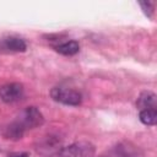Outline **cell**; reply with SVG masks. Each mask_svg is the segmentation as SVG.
Here are the masks:
<instances>
[{
	"label": "cell",
	"instance_id": "obj_1",
	"mask_svg": "<svg viewBox=\"0 0 157 157\" xmlns=\"http://www.w3.org/2000/svg\"><path fill=\"white\" fill-rule=\"evenodd\" d=\"M96 147L88 141H77L59 150V157H93Z\"/></svg>",
	"mask_w": 157,
	"mask_h": 157
},
{
	"label": "cell",
	"instance_id": "obj_2",
	"mask_svg": "<svg viewBox=\"0 0 157 157\" xmlns=\"http://www.w3.org/2000/svg\"><path fill=\"white\" fill-rule=\"evenodd\" d=\"M50 96L55 102L63 103L65 105H78L82 101V96L78 91L61 86L53 87L50 91Z\"/></svg>",
	"mask_w": 157,
	"mask_h": 157
},
{
	"label": "cell",
	"instance_id": "obj_3",
	"mask_svg": "<svg viewBox=\"0 0 157 157\" xmlns=\"http://www.w3.org/2000/svg\"><path fill=\"white\" fill-rule=\"evenodd\" d=\"M16 121L26 131L27 129H33V128L42 125L44 121V118H43L42 113L36 107H27L20 114V117H18V119H16Z\"/></svg>",
	"mask_w": 157,
	"mask_h": 157
},
{
	"label": "cell",
	"instance_id": "obj_4",
	"mask_svg": "<svg viewBox=\"0 0 157 157\" xmlns=\"http://www.w3.org/2000/svg\"><path fill=\"white\" fill-rule=\"evenodd\" d=\"M23 94V86L18 82H9L0 86V99L5 103H15L22 99Z\"/></svg>",
	"mask_w": 157,
	"mask_h": 157
},
{
	"label": "cell",
	"instance_id": "obj_5",
	"mask_svg": "<svg viewBox=\"0 0 157 157\" xmlns=\"http://www.w3.org/2000/svg\"><path fill=\"white\" fill-rule=\"evenodd\" d=\"M0 48L6 49L7 52L22 53V52H26L27 44L22 38L10 36V37H5L0 40Z\"/></svg>",
	"mask_w": 157,
	"mask_h": 157
},
{
	"label": "cell",
	"instance_id": "obj_6",
	"mask_svg": "<svg viewBox=\"0 0 157 157\" xmlns=\"http://www.w3.org/2000/svg\"><path fill=\"white\" fill-rule=\"evenodd\" d=\"M156 104H157V96L151 92V91H144L140 93L136 105L140 110L142 109H151L155 108L156 109Z\"/></svg>",
	"mask_w": 157,
	"mask_h": 157
},
{
	"label": "cell",
	"instance_id": "obj_7",
	"mask_svg": "<svg viewBox=\"0 0 157 157\" xmlns=\"http://www.w3.org/2000/svg\"><path fill=\"white\" fill-rule=\"evenodd\" d=\"M54 48L59 54H63V55H66V56H71V55H75V54L78 53L80 44L76 40H66V42H61V43L56 44Z\"/></svg>",
	"mask_w": 157,
	"mask_h": 157
},
{
	"label": "cell",
	"instance_id": "obj_8",
	"mask_svg": "<svg viewBox=\"0 0 157 157\" xmlns=\"http://www.w3.org/2000/svg\"><path fill=\"white\" fill-rule=\"evenodd\" d=\"M25 134V130L18 125V123L15 120L11 124H9L4 130V136L10 140H20L22 139Z\"/></svg>",
	"mask_w": 157,
	"mask_h": 157
},
{
	"label": "cell",
	"instance_id": "obj_9",
	"mask_svg": "<svg viewBox=\"0 0 157 157\" xmlns=\"http://www.w3.org/2000/svg\"><path fill=\"white\" fill-rule=\"evenodd\" d=\"M139 119L142 124L145 125H148V126H152L156 124L157 121V110L155 108H151V109H142L140 110L139 113Z\"/></svg>",
	"mask_w": 157,
	"mask_h": 157
},
{
	"label": "cell",
	"instance_id": "obj_10",
	"mask_svg": "<svg viewBox=\"0 0 157 157\" xmlns=\"http://www.w3.org/2000/svg\"><path fill=\"white\" fill-rule=\"evenodd\" d=\"M140 6L142 7L144 12L148 17H152V15H153V2H151V1H142V2H140Z\"/></svg>",
	"mask_w": 157,
	"mask_h": 157
},
{
	"label": "cell",
	"instance_id": "obj_11",
	"mask_svg": "<svg viewBox=\"0 0 157 157\" xmlns=\"http://www.w3.org/2000/svg\"><path fill=\"white\" fill-rule=\"evenodd\" d=\"M7 157H29V155L27 152H12L7 155Z\"/></svg>",
	"mask_w": 157,
	"mask_h": 157
}]
</instances>
